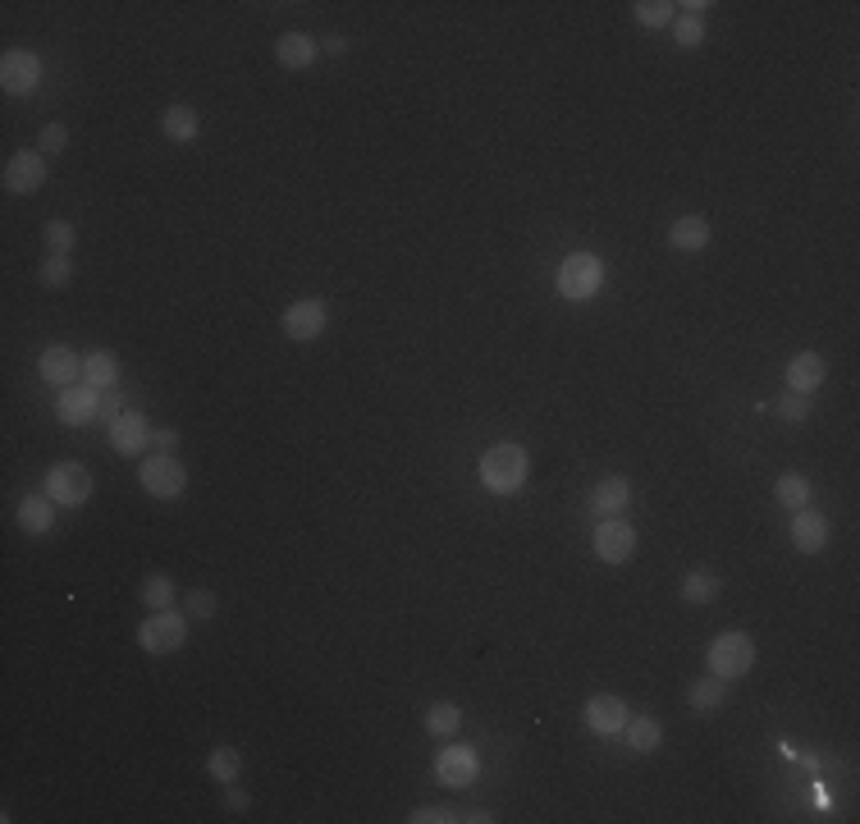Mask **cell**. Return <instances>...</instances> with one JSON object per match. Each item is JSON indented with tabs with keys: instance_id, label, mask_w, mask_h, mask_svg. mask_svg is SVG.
Returning <instances> with one entry per match:
<instances>
[{
	"instance_id": "6da1fadb",
	"label": "cell",
	"mask_w": 860,
	"mask_h": 824,
	"mask_svg": "<svg viewBox=\"0 0 860 824\" xmlns=\"http://www.w3.org/2000/svg\"><path fill=\"white\" fill-rule=\"evenodd\" d=\"M531 477V458L522 445H495V449H485L481 458V481L490 495H517V490L527 486Z\"/></svg>"
},
{
	"instance_id": "7a4b0ae2",
	"label": "cell",
	"mask_w": 860,
	"mask_h": 824,
	"mask_svg": "<svg viewBox=\"0 0 860 824\" xmlns=\"http://www.w3.org/2000/svg\"><path fill=\"white\" fill-rule=\"evenodd\" d=\"M604 289V261L595 252H568L559 266V293L568 303H586Z\"/></svg>"
},
{
	"instance_id": "3957f363",
	"label": "cell",
	"mask_w": 860,
	"mask_h": 824,
	"mask_svg": "<svg viewBox=\"0 0 860 824\" xmlns=\"http://www.w3.org/2000/svg\"><path fill=\"white\" fill-rule=\"evenodd\" d=\"M705 664H710V673H719V678L732 683V678H742V673L755 669V641L746 632H723V637L710 641Z\"/></svg>"
},
{
	"instance_id": "277c9868",
	"label": "cell",
	"mask_w": 860,
	"mask_h": 824,
	"mask_svg": "<svg viewBox=\"0 0 860 824\" xmlns=\"http://www.w3.org/2000/svg\"><path fill=\"white\" fill-rule=\"evenodd\" d=\"M188 641V614H174V609H156L138 628V646L147 655H174Z\"/></svg>"
},
{
	"instance_id": "5b68a950",
	"label": "cell",
	"mask_w": 860,
	"mask_h": 824,
	"mask_svg": "<svg viewBox=\"0 0 860 824\" xmlns=\"http://www.w3.org/2000/svg\"><path fill=\"white\" fill-rule=\"evenodd\" d=\"M42 486L60 509H83L87 499H92V472L83 463H55Z\"/></svg>"
},
{
	"instance_id": "8992f818",
	"label": "cell",
	"mask_w": 860,
	"mask_h": 824,
	"mask_svg": "<svg viewBox=\"0 0 860 824\" xmlns=\"http://www.w3.org/2000/svg\"><path fill=\"white\" fill-rule=\"evenodd\" d=\"M142 490H147L151 499H179L183 490H188V472H183V463L174 454H151L142 458Z\"/></svg>"
},
{
	"instance_id": "52a82bcc",
	"label": "cell",
	"mask_w": 860,
	"mask_h": 824,
	"mask_svg": "<svg viewBox=\"0 0 860 824\" xmlns=\"http://www.w3.org/2000/svg\"><path fill=\"white\" fill-rule=\"evenodd\" d=\"M42 83V60L33 51H5L0 55V87L10 97H28Z\"/></svg>"
},
{
	"instance_id": "ba28073f",
	"label": "cell",
	"mask_w": 860,
	"mask_h": 824,
	"mask_svg": "<svg viewBox=\"0 0 860 824\" xmlns=\"http://www.w3.org/2000/svg\"><path fill=\"white\" fill-rule=\"evenodd\" d=\"M110 449H115L119 458H138L142 449H151V426H147V417L138 412V403L124 408L115 422H110Z\"/></svg>"
},
{
	"instance_id": "9c48e42d",
	"label": "cell",
	"mask_w": 860,
	"mask_h": 824,
	"mask_svg": "<svg viewBox=\"0 0 860 824\" xmlns=\"http://www.w3.org/2000/svg\"><path fill=\"white\" fill-rule=\"evenodd\" d=\"M5 193H14V197H28V193H37V188L46 184V156L42 152H14L10 161H5Z\"/></svg>"
},
{
	"instance_id": "30bf717a",
	"label": "cell",
	"mask_w": 860,
	"mask_h": 824,
	"mask_svg": "<svg viewBox=\"0 0 860 824\" xmlns=\"http://www.w3.org/2000/svg\"><path fill=\"white\" fill-rule=\"evenodd\" d=\"M636 550V532L632 522L623 518H600V527H595V559H604V564H627Z\"/></svg>"
},
{
	"instance_id": "8fae6325",
	"label": "cell",
	"mask_w": 860,
	"mask_h": 824,
	"mask_svg": "<svg viewBox=\"0 0 860 824\" xmlns=\"http://www.w3.org/2000/svg\"><path fill=\"white\" fill-rule=\"evenodd\" d=\"M55 412H60V422L65 426H87L101 417V390H92V385H65L60 390V403H55Z\"/></svg>"
},
{
	"instance_id": "7c38bea8",
	"label": "cell",
	"mask_w": 860,
	"mask_h": 824,
	"mask_svg": "<svg viewBox=\"0 0 860 824\" xmlns=\"http://www.w3.org/2000/svg\"><path fill=\"white\" fill-rule=\"evenodd\" d=\"M321 330H325L321 298H298V303L284 312V335H289L293 344H312V339H321Z\"/></svg>"
},
{
	"instance_id": "4fadbf2b",
	"label": "cell",
	"mask_w": 860,
	"mask_h": 824,
	"mask_svg": "<svg viewBox=\"0 0 860 824\" xmlns=\"http://www.w3.org/2000/svg\"><path fill=\"white\" fill-rule=\"evenodd\" d=\"M476 774H481V760L472 747H444L435 756V779L444 788H467V783H476Z\"/></svg>"
},
{
	"instance_id": "5bb4252c",
	"label": "cell",
	"mask_w": 860,
	"mask_h": 824,
	"mask_svg": "<svg viewBox=\"0 0 860 824\" xmlns=\"http://www.w3.org/2000/svg\"><path fill=\"white\" fill-rule=\"evenodd\" d=\"M37 371H42L51 385H78V376H83V358H78L74 348H65V344H55V348H46L42 353V362H37Z\"/></svg>"
},
{
	"instance_id": "9a60e30c",
	"label": "cell",
	"mask_w": 860,
	"mask_h": 824,
	"mask_svg": "<svg viewBox=\"0 0 860 824\" xmlns=\"http://www.w3.org/2000/svg\"><path fill=\"white\" fill-rule=\"evenodd\" d=\"M586 724H591V733L613 738V733H623V724H627V705L609 692L591 696V701H586Z\"/></svg>"
},
{
	"instance_id": "2e32d148",
	"label": "cell",
	"mask_w": 860,
	"mask_h": 824,
	"mask_svg": "<svg viewBox=\"0 0 860 824\" xmlns=\"http://www.w3.org/2000/svg\"><path fill=\"white\" fill-rule=\"evenodd\" d=\"M792 545L801 554H819L828 545V518L815 509H796L792 518Z\"/></svg>"
},
{
	"instance_id": "e0dca14e",
	"label": "cell",
	"mask_w": 860,
	"mask_h": 824,
	"mask_svg": "<svg viewBox=\"0 0 860 824\" xmlns=\"http://www.w3.org/2000/svg\"><path fill=\"white\" fill-rule=\"evenodd\" d=\"M828 376V362L819 358V353H796L792 362H787V385H792V394H810L819 390Z\"/></svg>"
},
{
	"instance_id": "ac0fdd59",
	"label": "cell",
	"mask_w": 860,
	"mask_h": 824,
	"mask_svg": "<svg viewBox=\"0 0 860 824\" xmlns=\"http://www.w3.org/2000/svg\"><path fill=\"white\" fill-rule=\"evenodd\" d=\"M55 509H60V504H55L51 495H23L19 499V527L28 536H46L51 532V522H55Z\"/></svg>"
},
{
	"instance_id": "d6986e66",
	"label": "cell",
	"mask_w": 860,
	"mask_h": 824,
	"mask_svg": "<svg viewBox=\"0 0 860 824\" xmlns=\"http://www.w3.org/2000/svg\"><path fill=\"white\" fill-rule=\"evenodd\" d=\"M275 55H280L284 69H312L316 55H321V42L307 33H284L280 42H275Z\"/></svg>"
},
{
	"instance_id": "ffe728a7",
	"label": "cell",
	"mask_w": 860,
	"mask_h": 824,
	"mask_svg": "<svg viewBox=\"0 0 860 824\" xmlns=\"http://www.w3.org/2000/svg\"><path fill=\"white\" fill-rule=\"evenodd\" d=\"M627 495H632V490H627L623 477H604L600 486L591 490V513L595 518H618V513L627 509Z\"/></svg>"
},
{
	"instance_id": "44dd1931",
	"label": "cell",
	"mask_w": 860,
	"mask_h": 824,
	"mask_svg": "<svg viewBox=\"0 0 860 824\" xmlns=\"http://www.w3.org/2000/svg\"><path fill=\"white\" fill-rule=\"evenodd\" d=\"M723 701H728V678H719V673H705V678H696V683H691V710H696V715H714Z\"/></svg>"
},
{
	"instance_id": "7402d4cb",
	"label": "cell",
	"mask_w": 860,
	"mask_h": 824,
	"mask_svg": "<svg viewBox=\"0 0 860 824\" xmlns=\"http://www.w3.org/2000/svg\"><path fill=\"white\" fill-rule=\"evenodd\" d=\"M83 380L92 385V390H115L119 385V358L115 353H106V348L87 353L83 358Z\"/></svg>"
},
{
	"instance_id": "603a6c76",
	"label": "cell",
	"mask_w": 860,
	"mask_h": 824,
	"mask_svg": "<svg viewBox=\"0 0 860 824\" xmlns=\"http://www.w3.org/2000/svg\"><path fill=\"white\" fill-rule=\"evenodd\" d=\"M623 738H627V747H632V751L650 756V751L664 742V728H659V719H650V715H627Z\"/></svg>"
},
{
	"instance_id": "cb8c5ba5",
	"label": "cell",
	"mask_w": 860,
	"mask_h": 824,
	"mask_svg": "<svg viewBox=\"0 0 860 824\" xmlns=\"http://www.w3.org/2000/svg\"><path fill=\"white\" fill-rule=\"evenodd\" d=\"M668 243L678 252H700L705 243H710V225L700 216H678L673 220V229H668Z\"/></svg>"
},
{
	"instance_id": "d4e9b609",
	"label": "cell",
	"mask_w": 860,
	"mask_h": 824,
	"mask_svg": "<svg viewBox=\"0 0 860 824\" xmlns=\"http://www.w3.org/2000/svg\"><path fill=\"white\" fill-rule=\"evenodd\" d=\"M161 129L170 142H193L197 129H202V120H197V110L193 106H170L161 115Z\"/></svg>"
},
{
	"instance_id": "484cf974",
	"label": "cell",
	"mask_w": 860,
	"mask_h": 824,
	"mask_svg": "<svg viewBox=\"0 0 860 824\" xmlns=\"http://www.w3.org/2000/svg\"><path fill=\"white\" fill-rule=\"evenodd\" d=\"M421 724H426L430 738H453V733L463 728V710H458L453 701H435L426 710V719H421Z\"/></svg>"
},
{
	"instance_id": "4316f807",
	"label": "cell",
	"mask_w": 860,
	"mask_h": 824,
	"mask_svg": "<svg viewBox=\"0 0 860 824\" xmlns=\"http://www.w3.org/2000/svg\"><path fill=\"white\" fill-rule=\"evenodd\" d=\"M138 600L156 614V609H174V577L170 573H147L138 586Z\"/></svg>"
},
{
	"instance_id": "83f0119b",
	"label": "cell",
	"mask_w": 860,
	"mask_h": 824,
	"mask_svg": "<svg viewBox=\"0 0 860 824\" xmlns=\"http://www.w3.org/2000/svg\"><path fill=\"white\" fill-rule=\"evenodd\" d=\"M719 591H723V582H719V573H710V568H691V573L682 577V596H687L691 605H710Z\"/></svg>"
},
{
	"instance_id": "f1b7e54d",
	"label": "cell",
	"mask_w": 860,
	"mask_h": 824,
	"mask_svg": "<svg viewBox=\"0 0 860 824\" xmlns=\"http://www.w3.org/2000/svg\"><path fill=\"white\" fill-rule=\"evenodd\" d=\"M206 774H211L215 783H234L238 774H243V751L238 747H215L211 756H206Z\"/></svg>"
},
{
	"instance_id": "f546056e",
	"label": "cell",
	"mask_w": 860,
	"mask_h": 824,
	"mask_svg": "<svg viewBox=\"0 0 860 824\" xmlns=\"http://www.w3.org/2000/svg\"><path fill=\"white\" fill-rule=\"evenodd\" d=\"M774 495H778V504H783V509H806L810 504V481L801 477V472H783V477H778V486H774Z\"/></svg>"
},
{
	"instance_id": "4dcf8cb0",
	"label": "cell",
	"mask_w": 860,
	"mask_h": 824,
	"mask_svg": "<svg viewBox=\"0 0 860 824\" xmlns=\"http://www.w3.org/2000/svg\"><path fill=\"white\" fill-rule=\"evenodd\" d=\"M42 284L46 289H65L69 280H74V261H69V252H51V257L42 261Z\"/></svg>"
},
{
	"instance_id": "1f68e13d",
	"label": "cell",
	"mask_w": 860,
	"mask_h": 824,
	"mask_svg": "<svg viewBox=\"0 0 860 824\" xmlns=\"http://www.w3.org/2000/svg\"><path fill=\"white\" fill-rule=\"evenodd\" d=\"M673 10H678V5H668V0H641V5H636V23H641V28H664V23L673 19Z\"/></svg>"
},
{
	"instance_id": "d6a6232c",
	"label": "cell",
	"mask_w": 860,
	"mask_h": 824,
	"mask_svg": "<svg viewBox=\"0 0 860 824\" xmlns=\"http://www.w3.org/2000/svg\"><path fill=\"white\" fill-rule=\"evenodd\" d=\"M183 614H188V618H211L215 614V596L206 591V586L188 591V596H183Z\"/></svg>"
},
{
	"instance_id": "836d02e7",
	"label": "cell",
	"mask_w": 860,
	"mask_h": 824,
	"mask_svg": "<svg viewBox=\"0 0 860 824\" xmlns=\"http://www.w3.org/2000/svg\"><path fill=\"white\" fill-rule=\"evenodd\" d=\"M65 147H69V129H65V124H46L42 138H37V152L55 156V152H65Z\"/></svg>"
},
{
	"instance_id": "e575fe53",
	"label": "cell",
	"mask_w": 860,
	"mask_h": 824,
	"mask_svg": "<svg viewBox=\"0 0 860 824\" xmlns=\"http://www.w3.org/2000/svg\"><path fill=\"white\" fill-rule=\"evenodd\" d=\"M74 225H69V220H51V225H46V243H51V252H69L74 248Z\"/></svg>"
},
{
	"instance_id": "d590c367",
	"label": "cell",
	"mask_w": 860,
	"mask_h": 824,
	"mask_svg": "<svg viewBox=\"0 0 860 824\" xmlns=\"http://www.w3.org/2000/svg\"><path fill=\"white\" fill-rule=\"evenodd\" d=\"M705 42V19H696V14H682L678 19V46H700Z\"/></svg>"
},
{
	"instance_id": "8d00e7d4",
	"label": "cell",
	"mask_w": 860,
	"mask_h": 824,
	"mask_svg": "<svg viewBox=\"0 0 860 824\" xmlns=\"http://www.w3.org/2000/svg\"><path fill=\"white\" fill-rule=\"evenodd\" d=\"M124 408H133V403H129V394L119 390V385L115 390H101V417H106V422H115Z\"/></svg>"
},
{
	"instance_id": "74e56055",
	"label": "cell",
	"mask_w": 860,
	"mask_h": 824,
	"mask_svg": "<svg viewBox=\"0 0 860 824\" xmlns=\"http://www.w3.org/2000/svg\"><path fill=\"white\" fill-rule=\"evenodd\" d=\"M778 417H783V422H806V417H810L806 394H787V399L778 403Z\"/></svg>"
},
{
	"instance_id": "f35d334b",
	"label": "cell",
	"mask_w": 860,
	"mask_h": 824,
	"mask_svg": "<svg viewBox=\"0 0 860 824\" xmlns=\"http://www.w3.org/2000/svg\"><path fill=\"white\" fill-rule=\"evenodd\" d=\"M412 824H449V820H463V815H453V811H430V806H421V811L408 815Z\"/></svg>"
},
{
	"instance_id": "ab89813d",
	"label": "cell",
	"mask_w": 860,
	"mask_h": 824,
	"mask_svg": "<svg viewBox=\"0 0 860 824\" xmlns=\"http://www.w3.org/2000/svg\"><path fill=\"white\" fill-rule=\"evenodd\" d=\"M151 449H179V431H174V426L151 431Z\"/></svg>"
},
{
	"instance_id": "60d3db41",
	"label": "cell",
	"mask_w": 860,
	"mask_h": 824,
	"mask_svg": "<svg viewBox=\"0 0 860 824\" xmlns=\"http://www.w3.org/2000/svg\"><path fill=\"white\" fill-rule=\"evenodd\" d=\"M225 806H229V811H248V792H238V788H229V797H225Z\"/></svg>"
},
{
	"instance_id": "b9f144b4",
	"label": "cell",
	"mask_w": 860,
	"mask_h": 824,
	"mask_svg": "<svg viewBox=\"0 0 860 824\" xmlns=\"http://www.w3.org/2000/svg\"><path fill=\"white\" fill-rule=\"evenodd\" d=\"M325 51H330V55H344V51H348L344 37H325Z\"/></svg>"
}]
</instances>
